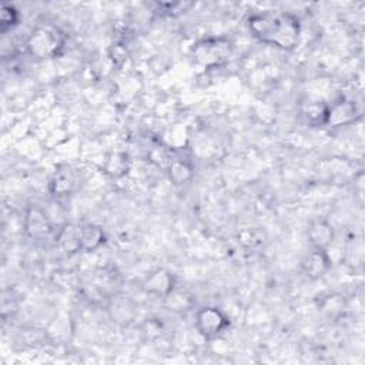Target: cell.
I'll list each match as a JSON object with an SVG mask.
<instances>
[{
  "mask_svg": "<svg viewBox=\"0 0 365 365\" xmlns=\"http://www.w3.org/2000/svg\"><path fill=\"white\" fill-rule=\"evenodd\" d=\"M247 26L258 41L287 51L298 46L301 36L299 19L289 11L264 10L252 13Z\"/></svg>",
  "mask_w": 365,
  "mask_h": 365,
  "instance_id": "1",
  "label": "cell"
},
{
  "mask_svg": "<svg viewBox=\"0 0 365 365\" xmlns=\"http://www.w3.org/2000/svg\"><path fill=\"white\" fill-rule=\"evenodd\" d=\"M64 44V31L51 23H43L36 26L29 34L26 40V50L31 57L46 60L60 56Z\"/></svg>",
  "mask_w": 365,
  "mask_h": 365,
  "instance_id": "2",
  "label": "cell"
},
{
  "mask_svg": "<svg viewBox=\"0 0 365 365\" xmlns=\"http://www.w3.org/2000/svg\"><path fill=\"white\" fill-rule=\"evenodd\" d=\"M232 51L234 46L228 37L210 36L192 44L191 57L197 64L205 68H215L228 63Z\"/></svg>",
  "mask_w": 365,
  "mask_h": 365,
  "instance_id": "3",
  "label": "cell"
},
{
  "mask_svg": "<svg viewBox=\"0 0 365 365\" xmlns=\"http://www.w3.org/2000/svg\"><path fill=\"white\" fill-rule=\"evenodd\" d=\"M230 327L228 317L217 307H202L195 312V328L205 339L221 336Z\"/></svg>",
  "mask_w": 365,
  "mask_h": 365,
  "instance_id": "4",
  "label": "cell"
},
{
  "mask_svg": "<svg viewBox=\"0 0 365 365\" xmlns=\"http://www.w3.org/2000/svg\"><path fill=\"white\" fill-rule=\"evenodd\" d=\"M23 227H24V232L30 238H34V240H41V238L47 237L53 230V225H51L46 211L36 204L29 205L26 208L24 218H23Z\"/></svg>",
  "mask_w": 365,
  "mask_h": 365,
  "instance_id": "5",
  "label": "cell"
},
{
  "mask_svg": "<svg viewBox=\"0 0 365 365\" xmlns=\"http://www.w3.org/2000/svg\"><path fill=\"white\" fill-rule=\"evenodd\" d=\"M175 275L165 268H157L153 272H150L145 279L143 281V289L155 297L164 298L167 294H170L175 288Z\"/></svg>",
  "mask_w": 365,
  "mask_h": 365,
  "instance_id": "6",
  "label": "cell"
},
{
  "mask_svg": "<svg viewBox=\"0 0 365 365\" xmlns=\"http://www.w3.org/2000/svg\"><path fill=\"white\" fill-rule=\"evenodd\" d=\"M358 115H359V113H358L356 104L352 100L342 98V100L328 106L324 125H329V127L346 125V124L352 123Z\"/></svg>",
  "mask_w": 365,
  "mask_h": 365,
  "instance_id": "7",
  "label": "cell"
},
{
  "mask_svg": "<svg viewBox=\"0 0 365 365\" xmlns=\"http://www.w3.org/2000/svg\"><path fill=\"white\" fill-rule=\"evenodd\" d=\"M302 272L312 281L322 278L331 268V258L327 250L314 248L307 254L301 262Z\"/></svg>",
  "mask_w": 365,
  "mask_h": 365,
  "instance_id": "8",
  "label": "cell"
},
{
  "mask_svg": "<svg viewBox=\"0 0 365 365\" xmlns=\"http://www.w3.org/2000/svg\"><path fill=\"white\" fill-rule=\"evenodd\" d=\"M307 235H308V241L314 248L328 250V247L334 242L335 231L328 220L317 218L309 222Z\"/></svg>",
  "mask_w": 365,
  "mask_h": 365,
  "instance_id": "9",
  "label": "cell"
},
{
  "mask_svg": "<svg viewBox=\"0 0 365 365\" xmlns=\"http://www.w3.org/2000/svg\"><path fill=\"white\" fill-rule=\"evenodd\" d=\"M57 245L67 254H77L81 252L80 244V224H64L57 235H56Z\"/></svg>",
  "mask_w": 365,
  "mask_h": 365,
  "instance_id": "10",
  "label": "cell"
},
{
  "mask_svg": "<svg viewBox=\"0 0 365 365\" xmlns=\"http://www.w3.org/2000/svg\"><path fill=\"white\" fill-rule=\"evenodd\" d=\"M103 173L110 178H121L130 170V157L124 151L108 153L101 165Z\"/></svg>",
  "mask_w": 365,
  "mask_h": 365,
  "instance_id": "11",
  "label": "cell"
},
{
  "mask_svg": "<svg viewBox=\"0 0 365 365\" xmlns=\"http://www.w3.org/2000/svg\"><path fill=\"white\" fill-rule=\"evenodd\" d=\"M106 242V234L100 225L80 224L81 252H93Z\"/></svg>",
  "mask_w": 365,
  "mask_h": 365,
  "instance_id": "12",
  "label": "cell"
},
{
  "mask_svg": "<svg viewBox=\"0 0 365 365\" xmlns=\"http://www.w3.org/2000/svg\"><path fill=\"white\" fill-rule=\"evenodd\" d=\"M167 173H168V178L171 180L173 184L182 185L192 178L194 170H192V165L187 160L173 158L167 167Z\"/></svg>",
  "mask_w": 365,
  "mask_h": 365,
  "instance_id": "13",
  "label": "cell"
},
{
  "mask_svg": "<svg viewBox=\"0 0 365 365\" xmlns=\"http://www.w3.org/2000/svg\"><path fill=\"white\" fill-rule=\"evenodd\" d=\"M76 175L71 170L64 168V170H58L50 184V190L54 195H68L74 187H76Z\"/></svg>",
  "mask_w": 365,
  "mask_h": 365,
  "instance_id": "14",
  "label": "cell"
},
{
  "mask_svg": "<svg viewBox=\"0 0 365 365\" xmlns=\"http://www.w3.org/2000/svg\"><path fill=\"white\" fill-rule=\"evenodd\" d=\"M164 304L170 311H175V312H182V311H188L191 309L192 304H194V298L184 289L175 288L167 294L164 297Z\"/></svg>",
  "mask_w": 365,
  "mask_h": 365,
  "instance_id": "15",
  "label": "cell"
},
{
  "mask_svg": "<svg viewBox=\"0 0 365 365\" xmlns=\"http://www.w3.org/2000/svg\"><path fill=\"white\" fill-rule=\"evenodd\" d=\"M327 110L328 104L319 100H311L308 101L304 108L302 114L307 118V121L312 125H324L325 124V117H327Z\"/></svg>",
  "mask_w": 365,
  "mask_h": 365,
  "instance_id": "16",
  "label": "cell"
},
{
  "mask_svg": "<svg viewBox=\"0 0 365 365\" xmlns=\"http://www.w3.org/2000/svg\"><path fill=\"white\" fill-rule=\"evenodd\" d=\"M20 21V13L13 4L3 3L0 7V30L1 33H7L13 30Z\"/></svg>",
  "mask_w": 365,
  "mask_h": 365,
  "instance_id": "17",
  "label": "cell"
}]
</instances>
